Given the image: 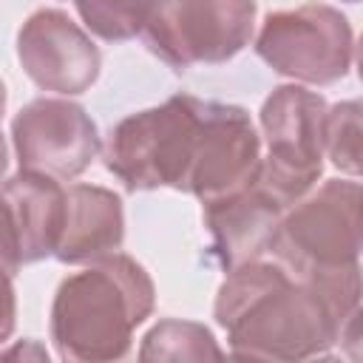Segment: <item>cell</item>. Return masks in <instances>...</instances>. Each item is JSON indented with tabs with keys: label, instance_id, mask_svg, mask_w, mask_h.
Returning <instances> with one entry per match:
<instances>
[{
	"label": "cell",
	"instance_id": "obj_4",
	"mask_svg": "<svg viewBox=\"0 0 363 363\" xmlns=\"http://www.w3.org/2000/svg\"><path fill=\"white\" fill-rule=\"evenodd\" d=\"M201 96L176 94L162 105L119 119L102 147L108 173L125 190H182L187 187Z\"/></svg>",
	"mask_w": 363,
	"mask_h": 363
},
{
	"label": "cell",
	"instance_id": "obj_12",
	"mask_svg": "<svg viewBox=\"0 0 363 363\" xmlns=\"http://www.w3.org/2000/svg\"><path fill=\"white\" fill-rule=\"evenodd\" d=\"M125 241V207L119 193L102 184L65 187L62 233L54 250L60 264H91Z\"/></svg>",
	"mask_w": 363,
	"mask_h": 363
},
{
	"label": "cell",
	"instance_id": "obj_15",
	"mask_svg": "<svg viewBox=\"0 0 363 363\" xmlns=\"http://www.w3.org/2000/svg\"><path fill=\"white\" fill-rule=\"evenodd\" d=\"M82 26L105 43H125L142 34L162 0H74Z\"/></svg>",
	"mask_w": 363,
	"mask_h": 363
},
{
	"label": "cell",
	"instance_id": "obj_11",
	"mask_svg": "<svg viewBox=\"0 0 363 363\" xmlns=\"http://www.w3.org/2000/svg\"><path fill=\"white\" fill-rule=\"evenodd\" d=\"M284 210L258 187L204 204V227L210 233V252L216 264L230 272L241 264L258 261L269 252Z\"/></svg>",
	"mask_w": 363,
	"mask_h": 363
},
{
	"label": "cell",
	"instance_id": "obj_18",
	"mask_svg": "<svg viewBox=\"0 0 363 363\" xmlns=\"http://www.w3.org/2000/svg\"><path fill=\"white\" fill-rule=\"evenodd\" d=\"M17 326V292H14V275L0 267V346L11 337Z\"/></svg>",
	"mask_w": 363,
	"mask_h": 363
},
{
	"label": "cell",
	"instance_id": "obj_16",
	"mask_svg": "<svg viewBox=\"0 0 363 363\" xmlns=\"http://www.w3.org/2000/svg\"><path fill=\"white\" fill-rule=\"evenodd\" d=\"M360 102L343 99L326 108L323 119V156L349 179H357L363 170V122Z\"/></svg>",
	"mask_w": 363,
	"mask_h": 363
},
{
	"label": "cell",
	"instance_id": "obj_7",
	"mask_svg": "<svg viewBox=\"0 0 363 363\" xmlns=\"http://www.w3.org/2000/svg\"><path fill=\"white\" fill-rule=\"evenodd\" d=\"M255 54L275 74L301 85H332L352 71L354 31L340 9L303 3L264 17Z\"/></svg>",
	"mask_w": 363,
	"mask_h": 363
},
{
	"label": "cell",
	"instance_id": "obj_17",
	"mask_svg": "<svg viewBox=\"0 0 363 363\" xmlns=\"http://www.w3.org/2000/svg\"><path fill=\"white\" fill-rule=\"evenodd\" d=\"M0 267H6L11 275H17L20 267H23L14 218H11V210H9V201L3 196V190H0Z\"/></svg>",
	"mask_w": 363,
	"mask_h": 363
},
{
	"label": "cell",
	"instance_id": "obj_10",
	"mask_svg": "<svg viewBox=\"0 0 363 363\" xmlns=\"http://www.w3.org/2000/svg\"><path fill=\"white\" fill-rule=\"evenodd\" d=\"M17 60L37 88L60 96L91 91L102 71L99 45L62 9H37L23 20Z\"/></svg>",
	"mask_w": 363,
	"mask_h": 363
},
{
	"label": "cell",
	"instance_id": "obj_8",
	"mask_svg": "<svg viewBox=\"0 0 363 363\" xmlns=\"http://www.w3.org/2000/svg\"><path fill=\"white\" fill-rule=\"evenodd\" d=\"M261 133L241 105L201 99L184 193L204 204L238 196L258 182Z\"/></svg>",
	"mask_w": 363,
	"mask_h": 363
},
{
	"label": "cell",
	"instance_id": "obj_1",
	"mask_svg": "<svg viewBox=\"0 0 363 363\" xmlns=\"http://www.w3.org/2000/svg\"><path fill=\"white\" fill-rule=\"evenodd\" d=\"M235 357L312 360L326 357L343 335L326 298L278 261H250L227 272L213 303Z\"/></svg>",
	"mask_w": 363,
	"mask_h": 363
},
{
	"label": "cell",
	"instance_id": "obj_3",
	"mask_svg": "<svg viewBox=\"0 0 363 363\" xmlns=\"http://www.w3.org/2000/svg\"><path fill=\"white\" fill-rule=\"evenodd\" d=\"M360 199L354 179L315 184L284 210L269 252L312 286L360 275Z\"/></svg>",
	"mask_w": 363,
	"mask_h": 363
},
{
	"label": "cell",
	"instance_id": "obj_6",
	"mask_svg": "<svg viewBox=\"0 0 363 363\" xmlns=\"http://www.w3.org/2000/svg\"><path fill=\"white\" fill-rule=\"evenodd\" d=\"M255 14V0H162L139 37L173 71L221 65L250 45Z\"/></svg>",
	"mask_w": 363,
	"mask_h": 363
},
{
	"label": "cell",
	"instance_id": "obj_21",
	"mask_svg": "<svg viewBox=\"0 0 363 363\" xmlns=\"http://www.w3.org/2000/svg\"><path fill=\"white\" fill-rule=\"evenodd\" d=\"M343 3H360V0H343Z\"/></svg>",
	"mask_w": 363,
	"mask_h": 363
},
{
	"label": "cell",
	"instance_id": "obj_20",
	"mask_svg": "<svg viewBox=\"0 0 363 363\" xmlns=\"http://www.w3.org/2000/svg\"><path fill=\"white\" fill-rule=\"evenodd\" d=\"M3 111H6V82L0 79V119H3Z\"/></svg>",
	"mask_w": 363,
	"mask_h": 363
},
{
	"label": "cell",
	"instance_id": "obj_5",
	"mask_svg": "<svg viewBox=\"0 0 363 363\" xmlns=\"http://www.w3.org/2000/svg\"><path fill=\"white\" fill-rule=\"evenodd\" d=\"M329 102L301 82L278 85L261 105L258 187L281 207L303 199L323 173V119Z\"/></svg>",
	"mask_w": 363,
	"mask_h": 363
},
{
	"label": "cell",
	"instance_id": "obj_19",
	"mask_svg": "<svg viewBox=\"0 0 363 363\" xmlns=\"http://www.w3.org/2000/svg\"><path fill=\"white\" fill-rule=\"evenodd\" d=\"M6 167H9V145H6V136L0 130V182L6 176Z\"/></svg>",
	"mask_w": 363,
	"mask_h": 363
},
{
	"label": "cell",
	"instance_id": "obj_9",
	"mask_svg": "<svg viewBox=\"0 0 363 363\" xmlns=\"http://www.w3.org/2000/svg\"><path fill=\"white\" fill-rule=\"evenodd\" d=\"M11 142L20 170L74 182L102 150L91 113L62 96H37L11 119Z\"/></svg>",
	"mask_w": 363,
	"mask_h": 363
},
{
	"label": "cell",
	"instance_id": "obj_14",
	"mask_svg": "<svg viewBox=\"0 0 363 363\" xmlns=\"http://www.w3.org/2000/svg\"><path fill=\"white\" fill-rule=\"evenodd\" d=\"M221 354L224 349L204 323L179 318H162L139 346V360H204Z\"/></svg>",
	"mask_w": 363,
	"mask_h": 363
},
{
	"label": "cell",
	"instance_id": "obj_13",
	"mask_svg": "<svg viewBox=\"0 0 363 363\" xmlns=\"http://www.w3.org/2000/svg\"><path fill=\"white\" fill-rule=\"evenodd\" d=\"M0 190L9 201L17 244H20V261L37 264L43 258H51L62 233V216H65V187L62 182L40 173L20 170L0 182Z\"/></svg>",
	"mask_w": 363,
	"mask_h": 363
},
{
	"label": "cell",
	"instance_id": "obj_2",
	"mask_svg": "<svg viewBox=\"0 0 363 363\" xmlns=\"http://www.w3.org/2000/svg\"><path fill=\"white\" fill-rule=\"evenodd\" d=\"M153 306L150 272L119 250L102 255L60 281L48 320L54 349L71 363L122 360Z\"/></svg>",
	"mask_w": 363,
	"mask_h": 363
}]
</instances>
